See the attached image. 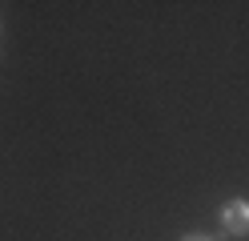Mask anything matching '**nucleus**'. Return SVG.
Returning <instances> with one entry per match:
<instances>
[{"mask_svg":"<svg viewBox=\"0 0 249 241\" xmlns=\"http://www.w3.org/2000/svg\"><path fill=\"white\" fill-rule=\"evenodd\" d=\"M181 241H213V237L201 233V229H193V233H181Z\"/></svg>","mask_w":249,"mask_h":241,"instance_id":"f03ea898","label":"nucleus"},{"mask_svg":"<svg viewBox=\"0 0 249 241\" xmlns=\"http://www.w3.org/2000/svg\"><path fill=\"white\" fill-rule=\"evenodd\" d=\"M221 229L229 237H245L249 233V201L245 197H229L221 205Z\"/></svg>","mask_w":249,"mask_h":241,"instance_id":"f257e3e1","label":"nucleus"}]
</instances>
